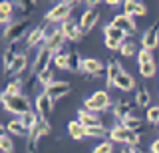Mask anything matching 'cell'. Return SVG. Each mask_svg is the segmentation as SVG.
Returning a JSON list of instances; mask_svg holds the SVG:
<instances>
[{
  "label": "cell",
  "instance_id": "cell-1",
  "mask_svg": "<svg viewBox=\"0 0 159 153\" xmlns=\"http://www.w3.org/2000/svg\"><path fill=\"white\" fill-rule=\"evenodd\" d=\"M0 100H2L4 110L10 111V113H14V115H26V113L32 111V110H30L28 100H26L24 96H16V97H12V96H8L6 92H2Z\"/></svg>",
  "mask_w": 159,
  "mask_h": 153
},
{
  "label": "cell",
  "instance_id": "cell-2",
  "mask_svg": "<svg viewBox=\"0 0 159 153\" xmlns=\"http://www.w3.org/2000/svg\"><path fill=\"white\" fill-rule=\"evenodd\" d=\"M111 106V100H109L107 92H96L86 100V110L88 111H93V113H99V111H106L107 107Z\"/></svg>",
  "mask_w": 159,
  "mask_h": 153
},
{
  "label": "cell",
  "instance_id": "cell-3",
  "mask_svg": "<svg viewBox=\"0 0 159 153\" xmlns=\"http://www.w3.org/2000/svg\"><path fill=\"white\" fill-rule=\"evenodd\" d=\"M74 4L76 2H60V4H56V6L52 8L48 14H46V20L48 22H66V20H70V12H72V8H74Z\"/></svg>",
  "mask_w": 159,
  "mask_h": 153
},
{
  "label": "cell",
  "instance_id": "cell-4",
  "mask_svg": "<svg viewBox=\"0 0 159 153\" xmlns=\"http://www.w3.org/2000/svg\"><path fill=\"white\" fill-rule=\"evenodd\" d=\"M54 56H56V54H54L52 50H48L46 46H42L38 50V54H36V60H34V66H32V70H34V74H42L44 70H48V64L50 62H54Z\"/></svg>",
  "mask_w": 159,
  "mask_h": 153
},
{
  "label": "cell",
  "instance_id": "cell-5",
  "mask_svg": "<svg viewBox=\"0 0 159 153\" xmlns=\"http://www.w3.org/2000/svg\"><path fill=\"white\" fill-rule=\"evenodd\" d=\"M50 123L48 121H40V125L36 127V129H32L30 131V135H28V151L30 153H36V147H38V141L42 139V137H46L48 133H50Z\"/></svg>",
  "mask_w": 159,
  "mask_h": 153
},
{
  "label": "cell",
  "instance_id": "cell-6",
  "mask_svg": "<svg viewBox=\"0 0 159 153\" xmlns=\"http://www.w3.org/2000/svg\"><path fill=\"white\" fill-rule=\"evenodd\" d=\"M28 28H30V24H28L26 20H16V22H12L10 26H6V30H4V40L18 42L20 38L26 34Z\"/></svg>",
  "mask_w": 159,
  "mask_h": 153
},
{
  "label": "cell",
  "instance_id": "cell-7",
  "mask_svg": "<svg viewBox=\"0 0 159 153\" xmlns=\"http://www.w3.org/2000/svg\"><path fill=\"white\" fill-rule=\"evenodd\" d=\"M66 40H68V38L64 36L62 30H52V32H48L44 46H46L48 50H52L54 54H58V52L64 50V44H66Z\"/></svg>",
  "mask_w": 159,
  "mask_h": 153
},
{
  "label": "cell",
  "instance_id": "cell-8",
  "mask_svg": "<svg viewBox=\"0 0 159 153\" xmlns=\"http://www.w3.org/2000/svg\"><path fill=\"white\" fill-rule=\"evenodd\" d=\"M44 92L56 101V100H62L64 96H68V93L72 92V83L70 82H52L50 86L44 88Z\"/></svg>",
  "mask_w": 159,
  "mask_h": 153
},
{
  "label": "cell",
  "instance_id": "cell-9",
  "mask_svg": "<svg viewBox=\"0 0 159 153\" xmlns=\"http://www.w3.org/2000/svg\"><path fill=\"white\" fill-rule=\"evenodd\" d=\"M159 46V22H155L153 26H149L145 32H143V38H141V48L145 50H155Z\"/></svg>",
  "mask_w": 159,
  "mask_h": 153
},
{
  "label": "cell",
  "instance_id": "cell-10",
  "mask_svg": "<svg viewBox=\"0 0 159 153\" xmlns=\"http://www.w3.org/2000/svg\"><path fill=\"white\" fill-rule=\"evenodd\" d=\"M36 110H38V115L42 121H48V115L52 113L54 110V100L48 96L46 92H42L40 96L36 97Z\"/></svg>",
  "mask_w": 159,
  "mask_h": 153
},
{
  "label": "cell",
  "instance_id": "cell-11",
  "mask_svg": "<svg viewBox=\"0 0 159 153\" xmlns=\"http://www.w3.org/2000/svg\"><path fill=\"white\" fill-rule=\"evenodd\" d=\"M98 20H99V10L98 8H88V10L82 14V18H80V28H82V32L88 34L98 24Z\"/></svg>",
  "mask_w": 159,
  "mask_h": 153
},
{
  "label": "cell",
  "instance_id": "cell-12",
  "mask_svg": "<svg viewBox=\"0 0 159 153\" xmlns=\"http://www.w3.org/2000/svg\"><path fill=\"white\" fill-rule=\"evenodd\" d=\"M116 26L119 28V30H123L127 34V36H131V34L137 32V26H135V20H133L131 16H127V14H117L116 18H113V22Z\"/></svg>",
  "mask_w": 159,
  "mask_h": 153
},
{
  "label": "cell",
  "instance_id": "cell-13",
  "mask_svg": "<svg viewBox=\"0 0 159 153\" xmlns=\"http://www.w3.org/2000/svg\"><path fill=\"white\" fill-rule=\"evenodd\" d=\"M60 30L64 32V36H66L68 40H74V42H78L80 38L84 36L82 28H80V22H74V20H66V22L62 24Z\"/></svg>",
  "mask_w": 159,
  "mask_h": 153
},
{
  "label": "cell",
  "instance_id": "cell-14",
  "mask_svg": "<svg viewBox=\"0 0 159 153\" xmlns=\"http://www.w3.org/2000/svg\"><path fill=\"white\" fill-rule=\"evenodd\" d=\"M133 107H137V103L135 101H127V100H119L116 106H113V115L117 117V119H125V117L131 115V111H133Z\"/></svg>",
  "mask_w": 159,
  "mask_h": 153
},
{
  "label": "cell",
  "instance_id": "cell-15",
  "mask_svg": "<svg viewBox=\"0 0 159 153\" xmlns=\"http://www.w3.org/2000/svg\"><path fill=\"white\" fill-rule=\"evenodd\" d=\"M46 36H48V26L46 24H40V26L34 28V30L30 32V36L26 38V46L32 48V46H36L40 42H46Z\"/></svg>",
  "mask_w": 159,
  "mask_h": 153
},
{
  "label": "cell",
  "instance_id": "cell-16",
  "mask_svg": "<svg viewBox=\"0 0 159 153\" xmlns=\"http://www.w3.org/2000/svg\"><path fill=\"white\" fill-rule=\"evenodd\" d=\"M78 121L82 123L84 127H98V125H102V119H99L98 113L88 111V110H80L78 111Z\"/></svg>",
  "mask_w": 159,
  "mask_h": 153
},
{
  "label": "cell",
  "instance_id": "cell-17",
  "mask_svg": "<svg viewBox=\"0 0 159 153\" xmlns=\"http://www.w3.org/2000/svg\"><path fill=\"white\" fill-rule=\"evenodd\" d=\"M123 74L121 70V64H119L117 60H109L106 64V78H107V88H111L113 86V82L117 80L119 76Z\"/></svg>",
  "mask_w": 159,
  "mask_h": 153
},
{
  "label": "cell",
  "instance_id": "cell-18",
  "mask_svg": "<svg viewBox=\"0 0 159 153\" xmlns=\"http://www.w3.org/2000/svg\"><path fill=\"white\" fill-rule=\"evenodd\" d=\"M86 74H89V76H103L106 74V66H103L99 60H96V58H88V60H84V68H82Z\"/></svg>",
  "mask_w": 159,
  "mask_h": 153
},
{
  "label": "cell",
  "instance_id": "cell-19",
  "mask_svg": "<svg viewBox=\"0 0 159 153\" xmlns=\"http://www.w3.org/2000/svg\"><path fill=\"white\" fill-rule=\"evenodd\" d=\"M147 8L143 2H137V0H127V2H123V14H127V16H145Z\"/></svg>",
  "mask_w": 159,
  "mask_h": 153
},
{
  "label": "cell",
  "instance_id": "cell-20",
  "mask_svg": "<svg viewBox=\"0 0 159 153\" xmlns=\"http://www.w3.org/2000/svg\"><path fill=\"white\" fill-rule=\"evenodd\" d=\"M113 86H116L117 90H121V92H129V90L135 88V80H133V76H129L127 72H123L121 76L113 82Z\"/></svg>",
  "mask_w": 159,
  "mask_h": 153
},
{
  "label": "cell",
  "instance_id": "cell-21",
  "mask_svg": "<svg viewBox=\"0 0 159 153\" xmlns=\"http://www.w3.org/2000/svg\"><path fill=\"white\" fill-rule=\"evenodd\" d=\"M129 133L131 131H127L125 127L119 123V125H116V127H111V131H109V139L111 141H116V143H127V139H129Z\"/></svg>",
  "mask_w": 159,
  "mask_h": 153
},
{
  "label": "cell",
  "instance_id": "cell-22",
  "mask_svg": "<svg viewBox=\"0 0 159 153\" xmlns=\"http://www.w3.org/2000/svg\"><path fill=\"white\" fill-rule=\"evenodd\" d=\"M26 66H28V58H26V54H18L16 56V60L12 62V66H10V70H6L4 74H22L24 70H26Z\"/></svg>",
  "mask_w": 159,
  "mask_h": 153
},
{
  "label": "cell",
  "instance_id": "cell-23",
  "mask_svg": "<svg viewBox=\"0 0 159 153\" xmlns=\"http://www.w3.org/2000/svg\"><path fill=\"white\" fill-rule=\"evenodd\" d=\"M6 129L12 133V135H18V137H26V135H30V131L26 129V125L22 123V119H12L6 125Z\"/></svg>",
  "mask_w": 159,
  "mask_h": 153
},
{
  "label": "cell",
  "instance_id": "cell-24",
  "mask_svg": "<svg viewBox=\"0 0 159 153\" xmlns=\"http://www.w3.org/2000/svg\"><path fill=\"white\" fill-rule=\"evenodd\" d=\"M103 32H106V38H111V40H119V42H125V36L127 34L123 30H119L116 24H107L106 28H103Z\"/></svg>",
  "mask_w": 159,
  "mask_h": 153
},
{
  "label": "cell",
  "instance_id": "cell-25",
  "mask_svg": "<svg viewBox=\"0 0 159 153\" xmlns=\"http://www.w3.org/2000/svg\"><path fill=\"white\" fill-rule=\"evenodd\" d=\"M20 119H22V123L26 125L28 131L36 129V127L40 125V121H42V119H40V115H38V113H34V111H30V113H26V115H22Z\"/></svg>",
  "mask_w": 159,
  "mask_h": 153
},
{
  "label": "cell",
  "instance_id": "cell-26",
  "mask_svg": "<svg viewBox=\"0 0 159 153\" xmlns=\"http://www.w3.org/2000/svg\"><path fill=\"white\" fill-rule=\"evenodd\" d=\"M68 131H70V135H72L74 139H82V137H86V127H84L78 119L68 123Z\"/></svg>",
  "mask_w": 159,
  "mask_h": 153
},
{
  "label": "cell",
  "instance_id": "cell-27",
  "mask_svg": "<svg viewBox=\"0 0 159 153\" xmlns=\"http://www.w3.org/2000/svg\"><path fill=\"white\" fill-rule=\"evenodd\" d=\"M121 125L125 127L127 131H139L143 127V121L139 119V117H135V115H129V117H125V119L121 121Z\"/></svg>",
  "mask_w": 159,
  "mask_h": 153
},
{
  "label": "cell",
  "instance_id": "cell-28",
  "mask_svg": "<svg viewBox=\"0 0 159 153\" xmlns=\"http://www.w3.org/2000/svg\"><path fill=\"white\" fill-rule=\"evenodd\" d=\"M4 92H6L8 96H12V97L22 96V80H18V78H16V80H10Z\"/></svg>",
  "mask_w": 159,
  "mask_h": 153
},
{
  "label": "cell",
  "instance_id": "cell-29",
  "mask_svg": "<svg viewBox=\"0 0 159 153\" xmlns=\"http://www.w3.org/2000/svg\"><path fill=\"white\" fill-rule=\"evenodd\" d=\"M149 101H151V96H149V92L145 90V88H139L137 93H135V103H137V107H147Z\"/></svg>",
  "mask_w": 159,
  "mask_h": 153
},
{
  "label": "cell",
  "instance_id": "cell-30",
  "mask_svg": "<svg viewBox=\"0 0 159 153\" xmlns=\"http://www.w3.org/2000/svg\"><path fill=\"white\" fill-rule=\"evenodd\" d=\"M54 66L60 68V70H68L70 66V52H58L56 56H54Z\"/></svg>",
  "mask_w": 159,
  "mask_h": 153
},
{
  "label": "cell",
  "instance_id": "cell-31",
  "mask_svg": "<svg viewBox=\"0 0 159 153\" xmlns=\"http://www.w3.org/2000/svg\"><path fill=\"white\" fill-rule=\"evenodd\" d=\"M84 68V60L78 56L76 52H70V66H68V70L70 72H80Z\"/></svg>",
  "mask_w": 159,
  "mask_h": 153
},
{
  "label": "cell",
  "instance_id": "cell-32",
  "mask_svg": "<svg viewBox=\"0 0 159 153\" xmlns=\"http://www.w3.org/2000/svg\"><path fill=\"white\" fill-rule=\"evenodd\" d=\"M119 54H121V56H133V54H139V50L135 48V42L133 40H125L121 44V50H119Z\"/></svg>",
  "mask_w": 159,
  "mask_h": 153
},
{
  "label": "cell",
  "instance_id": "cell-33",
  "mask_svg": "<svg viewBox=\"0 0 159 153\" xmlns=\"http://www.w3.org/2000/svg\"><path fill=\"white\" fill-rule=\"evenodd\" d=\"M109 131L106 129L103 125H98V127H86V137H107Z\"/></svg>",
  "mask_w": 159,
  "mask_h": 153
},
{
  "label": "cell",
  "instance_id": "cell-34",
  "mask_svg": "<svg viewBox=\"0 0 159 153\" xmlns=\"http://www.w3.org/2000/svg\"><path fill=\"white\" fill-rule=\"evenodd\" d=\"M137 62L139 66H145V64H151L153 62V52L151 50H145V48H141L137 54Z\"/></svg>",
  "mask_w": 159,
  "mask_h": 153
},
{
  "label": "cell",
  "instance_id": "cell-35",
  "mask_svg": "<svg viewBox=\"0 0 159 153\" xmlns=\"http://www.w3.org/2000/svg\"><path fill=\"white\" fill-rule=\"evenodd\" d=\"M0 149H2V153H10L14 149V143H12V137L10 135H0Z\"/></svg>",
  "mask_w": 159,
  "mask_h": 153
},
{
  "label": "cell",
  "instance_id": "cell-36",
  "mask_svg": "<svg viewBox=\"0 0 159 153\" xmlns=\"http://www.w3.org/2000/svg\"><path fill=\"white\" fill-rule=\"evenodd\" d=\"M155 72H157V68H155V62H151V64H145V66H139V74H141L143 78H151V76H155Z\"/></svg>",
  "mask_w": 159,
  "mask_h": 153
},
{
  "label": "cell",
  "instance_id": "cell-37",
  "mask_svg": "<svg viewBox=\"0 0 159 153\" xmlns=\"http://www.w3.org/2000/svg\"><path fill=\"white\" fill-rule=\"evenodd\" d=\"M12 10H14V2H8V0L0 2V18H10Z\"/></svg>",
  "mask_w": 159,
  "mask_h": 153
},
{
  "label": "cell",
  "instance_id": "cell-38",
  "mask_svg": "<svg viewBox=\"0 0 159 153\" xmlns=\"http://www.w3.org/2000/svg\"><path fill=\"white\" fill-rule=\"evenodd\" d=\"M38 80H40V83H44V88L50 86V83L54 82V72L48 68V70H44L42 74H38Z\"/></svg>",
  "mask_w": 159,
  "mask_h": 153
},
{
  "label": "cell",
  "instance_id": "cell-39",
  "mask_svg": "<svg viewBox=\"0 0 159 153\" xmlns=\"http://www.w3.org/2000/svg\"><path fill=\"white\" fill-rule=\"evenodd\" d=\"M93 153H113L111 141H102L98 147H93Z\"/></svg>",
  "mask_w": 159,
  "mask_h": 153
},
{
  "label": "cell",
  "instance_id": "cell-40",
  "mask_svg": "<svg viewBox=\"0 0 159 153\" xmlns=\"http://www.w3.org/2000/svg\"><path fill=\"white\" fill-rule=\"evenodd\" d=\"M147 119L149 123H159V106H153L147 110Z\"/></svg>",
  "mask_w": 159,
  "mask_h": 153
},
{
  "label": "cell",
  "instance_id": "cell-41",
  "mask_svg": "<svg viewBox=\"0 0 159 153\" xmlns=\"http://www.w3.org/2000/svg\"><path fill=\"white\" fill-rule=\"evenodd\" d=\"M121 44H123V42H119V40H111V38H106V46H107L111 52H119V50H121Z\"/></svg>",
  "mask_w": 159,
  "mask_h": 153
},
{
  "label": "cell",
  "instance_id": "cell-42",
  "mask_svg": "<svg viewBox=\"0 0 159 153\" xmlns=\"http://www.w3.org/2000/svg\"><path fill=\"white\" fill-rule=\"evenodd\" d=\"M34 6H36V2H16V10L20 12H30Z\"/></svg>",
  "mask_w": 159,
  "mask_h": 153
},
{
  "label": "cell",
  "instance_id": "cell-43",
  "mask_svg": "<svg viewBox=\"0 0 159 153\" xmlns=\"http://www.w3.org/2000/svg\"><path fill=\"white\" fill-rule=\"evenodd\" d=\"M109 6H111V8H116V6H119V4H121V6H123V2H119V0H109Z\"/></svg>",
  "mask_w": 159,
  "mask_h": 153
},
{
  "label": "cell",
  "instance_id": "cell-44",
  "mask_svg": "<svg viewBox=\"0 0 159 153\" xmlns=\"http://www.w3.org/2000/svg\"><path fill=\"white\" fill-rule=\"evenodd\" d=\"M151 151H153V153H159V139H157V141H153V145H151Z\"/></svg>",
  "mask_w": 159,
  "mask_h": 153
},
{
  "label": "cell",
  "instance_id": "cell-45",
  "mask_svg": "<svg viewBox=\"0 0 159 153\" xmlns=\"http://www.w3.org/2000/svg\"><path fill=\"white\" fill-rule=\"evenodd\" d=\"M121 153H133V149H131V147H123Z\"/></svg>",
  "mask_w": 159,
  "mask_h": 153
},
{
  "label": "cell",
  "instance_id": "cell-46",
  "mask_svg": "<svg viewBox=\"0 0 159 153\" xmlns=\"http://www.w3.org/2000/svg\"><path fill=\"white\" fill-rule=\"evenodd\" d=\"M133 153H143V151L141 149H133Z\"/></svg>",
  "mask_w": 159,
  "mask_h": 153
}]
</instances>
